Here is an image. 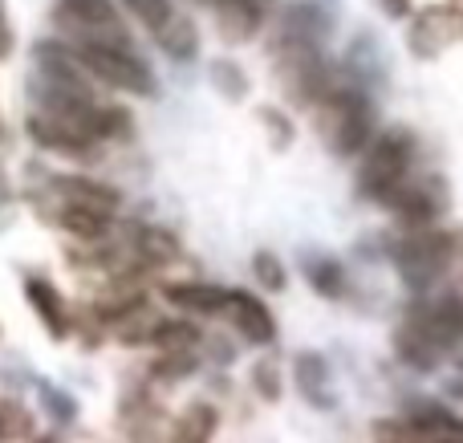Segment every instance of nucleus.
Segmentation results:
<instances>
[{
    "label": "nucleus",
    "mask_w": 463,
    "mask_h": 443,
    "mask_svg": "<svg viewBox=\"0 0 463 443\" xmlns=\"http://www.w3.org/2000/svg\"><path fill=\"white\" fill-rule=\"evenodd\" d=\"M24 293H29V301L41 309V317H45L49 330H53V334H65V325H70V322H65V306H61V297H57V293L49 289L45 281H29V285H24Z\"/></svg>",
    "instance_id": "nucleus-7"
},
{
    "label": "nucleus",
    "mask_w": 463,
    "mask_h": 443,
    "mask_svg": "<svg viewBox=\"0 0 463 443\" xmlns=\"http://www.w3.org/2000/svg\"><path fill=\"white\" fill-rule=\"evenodd\" d=\"M228 309L236 314V325L244 330V338H252V342H269L272 338V317L256 297H248V293H232Z\"/></svg>",
    "instance_id": "nucleus-6"
},
{
    "label": "nucleus",
    "mask_w": 463,
    "mask_h": 443,
    "mask_svg": "<svg viewBox=\"0 0 463 443\" xmlns=\"http://www.w3.org/2000/svg\"><path fill=\"white\" fill-rule=\"evenodd\" d=\"M61 224L70 228V232H78V236H102L106 232V212L78 208V203H70V208L61 212Z\"/></svg>",
    "instance_id": "nucleus-9"
},
{
    "label": "nucleus",
    "mask_w": 463,
    "mask_h": 443,
    "mask_svg": "<svg viewBox=\"0 0 463 443\" xmlns=\"http://www.w3.org/2000/svg\"><path fill=\"white\" fill-rule=\"evenodd\" d=\"M33 431V423H29V415L21 411L16 403H5L0 399V439H13V436H29Z\"/></svg>",
    "instance_id": "nucleus-11"
},
{
    "label": "nucleus",
    "mask_w": 463,
    "mask_h": 443,
    "mask_svg": "<svg viewBox=\"0 0 463 443\" xmlns=\"http://www.w3.org/2000/svg\"><path fill=\"white\" fill-rule=\"evenodd\" d=\"M81 65H86L90 73H98L102 81H110V86L118 90H135V94H151V73L143 70V65L135 61V57H127L118 45H106V41H90L86 49H81Z\"/></svg>",
    "instance_id": "nucleus-4"
},
{
    "label": "nucleus",
    "mask_w": 463,
    "mask_h": 443,
    "mask_svg": "<svg viewBox=\"0 0 463 443\" xmlns=\"http://www.w3.org/2000/svg\"><path fill=\"white\" fill-rule=\"evenodd\" d=\"M463 37V13L451 5H439V8H423L411 24V49L419 57H435L439 49H448L451 41Z\"/></svg>",
    "instance_id": "nucleus-5"
},
{
    "label": "nucleus",
    "mask_w": 463,
    "mask_h": 443,
    "mask_svg": "<svg viewBox=\"0 0 463 443\" xmlns=\"http://www.w3.org/2000/svg\"><path fill=\"white\" fill-rule=\"evenodd\" d=\"M159 37L175 57H187L195 49V33H192V24H184V21H167L159 29Z\"/></svg>",
    "instance_id": "nucleus-10"
},
{
    "label": "nucleus",
    "mask_w": 463,
    "mask_h": 443,
    "mask_svg": "<svg viewBox=\"0 0 463 443\" xmlns=\"http://www.w3.org/2000/svg\"><path fill=\"white\" fill-rule=\"evenodd\" d=\"M321 130H326L329 146L342 155H354L362 151V143H366L370 135V110L366 102H362L358 94H337L326 102V110H321Z\"/></svg>",
    "instance_id": "nucleus-2"
},
{
    "label": "nucleus",
    "mask_w": 463,
    "mask_h": 443,
    "mask_svg": "<svg viewBox=\"0 0 463 443\" xmlns=\"http://www.w3.org/2000/svg\"><path fill=\"white\" fill-rule=\"evenodd\" d=\"M57 192L70 203H78V208H98V212L118 208V195L102 192V187H94V184H73V179H65V184H57Z\"/></svg>",
    "instance_id": "nucleus-8"
},
{
    "label": "nucleus",
    "mask_w": 463,
    "mask_h": 443,
    "mask_svg": "<svg viewBox=\"0 0 463 443\" xmlns=\"http://www.w3.org/2000/svg\"><path fill=\"white\" fill-rule=\"evenodd\" d=\"M256 277H260L269 289H280V285H285V269H280L269 252H260V257H256Z\"/></svg>",
    "instance_id": "nucleus-14"
},
{
    "label": "nucleus",
    "mask_w": 463,
    "mask_h": 443,
    "mask_svg": "<svg viewBox=\"0 0 463 443\" xmlns=\"http://www.w3.org/2000/svg\"><path fill=\"white\" fill-rule=\"evenodd\" d=\"M171 297L179 306H195V309H216V306H228L224 293H212V289H171Z\"/></svg>",
    "instance_id": "nucleus-12"
},
{
    "label": "nucleus",
    "mask_w": 463,
    "mask_h": 443,
    "mask_svg": "<svg viewBox=\"0 0 463 443\" xmlns=\"http://www.w3.org/2000/svg\"><path fill=\"white\" fill-rule=\"evenodd\" d=\"M256 379H260V391H264V395H269V399H277V371H272V366L269 363H264L260 366V371H256Z\"/></svg>",
    "instance_id": "nucleus-17"
},
{
    "label": "nucleus",
    "mask_w": 463,
    "mask_h": 443,
    "mask_svg": "<svg viewBox=\"0 0 463 443\" xmlns=\"http://www.w3.org/2000/svg\"><path fill=\"white\" fill-rule=\"evenodd\" d=\"M135 8H138V13H143V21L151 24L155 33H159L163 24L171 21V13H167V5H163V0H135Z\"/></svg>",
    "instance_id": "nucleus-15"
},
{
    "label": "nucleus",
    "mask_w": 463,
    "mask_h": 443,
    "mask_svg": "<svg viewBox=\"0 0 463 443\" xmlns=\"http://www.w3.org/2000/svg\"><path fill=\"white\" fill-rule=\"evenodd\" d=\"M383 5H386V13H391V16H402L411 8V0H383Z\"/></svg>",
    "instance_id": "nucleus-18"
},
{
    "label": "nucleus",
    "mask_w": 463,
    "mask_h": 443,
    "mask_svg": "<svg viewBox=\"0 0 463 443\" xmlns=\"http://www.w3.org/2000/svg\"><path fill=\"white\" fill-rule=\"evenodd\" d=\"M216 428V415L208 411V407H195V411H187V419H184V428H179V439H203L208 431Z\"/></svg>",
    "instance_id": "nucleus-13"
},
{
    "label": "nucleus",
    "mask_w": 463,
    "mask_h": 443,
    "mask_svg": "<svg viewBox=\"0 0 463 443\" xmlns=\"http://www.w3.org/2000/svg\"><path fill=\"white\" fill-rule=\"evenodd\" d=\"M394 260H399V273L407 277L415 289H427V285L448 269L451 240L448 236H435V232H419V236H411V240H402L399 249H394Z\"/></svg>",
    "instance_id": "nucleus-3"
},
{
    "label": "nucleus",
    "mask_w": 463,
    "mask_h": 443,
    "mask_svg": "<svg viewBox=\"0 0 463 443\" xmlns=\"http://www.w3.org/2000/svg\"><path fill=\"white\" fill-rule=\"evenodd\" d=\"M411 167V135L391 130L383 135L366 155V167H362V192L374 195V200H394V192L402 187V175Z\"/></svg>",
    "instance_id": "nucleus-1"
},
{
    "label": "nucleus",
    "mask_w": 463,
    "mask_h": 443,
    "mask_svg": "<svg viewBox=\"0 0 463 443\" xmlns=\"http://www.w3.org/2000/svg\"><path fill=\"white\" fill-rule=\"evenodd\" d=\"M313 281H317V289H321V293H337V289H342V273H337L334 265L313 269Z\"/></svg>",
    "instance_id": "nucleus-16"
}]
</instances>
